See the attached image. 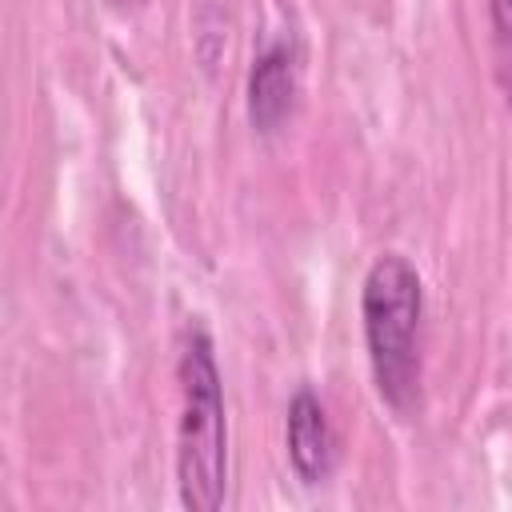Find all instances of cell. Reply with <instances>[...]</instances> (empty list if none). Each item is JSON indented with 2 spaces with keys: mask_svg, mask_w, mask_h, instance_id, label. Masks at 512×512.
Instances as JSON below:
<instances>
[{
  "mask_svg": "<svg viewBox=\"0 0 512 512\" xmlns=\"http://www.w3.org/2000/svg\"><path fill=\"white\" fill-rule=\"evenodd\" d=\"M176 488L188 512H216L228 488V408L216 344L204 324H188L176 352Z\"/></svg>",
  "mask_w": 512,
  "mask_h": 512,
  "instance_id": "obj_1",
  "label": "cell"
},
{
  "mask_svg": "<svg viewBox=\"0 0 512 512\" xmlns=\"http://www.w3.org/2000/svg\"><path fill=\"white\" fill-rule=\"evenodd\" d=\"M360 328L368 368L380 400L408 416L420 396V328H424V280L404 252L372 260L360 284Z\"/></svg>",
  "mask_w": 512,
  "mask_h": 512,
  "instance_id": "obj_2",
  "label": "cell"
},
{
  "mask_svg": "<svg viewBox=\"0 0 512 512\" xmlns=\"http://www.w3.org/2000/svg\"><path fill=\"white\" fill-rule=\"evenodd\" d=\"M484 8H488V24H492L496 60H500V80L512 100V0H484Z\"/></svg>",
  "mask_w": 512,
  "mask_h": 512,
  "instance_id": "obj_5",
  "label": "cell"
},
{
  "mask_svg": "<svg viewBox=\"0 0 512 512\" xmlns=\"http://www.w3.org/2000/svg\"><path fill=\"white\" fill-rule=\"evenodd\" d=\"M284 448H288V464L296 472L300 484L316 488L324 484L332 472H336V432H332V420H328V408L324 400L316 396V388L300 384L288 400V412H284Z\"/></svg>",
  "mask_w": 512,
  "mask_h": 512,
  "instance_id": "obj_3",
  "label": "cell"
},
{
  "mask_svg": "<svg viewBox=\"0 0 512 512\" xmlns=\"http://www.w3.org/2000/svg\"><path fill=\"white\" fill-rule=\"evenodd\" d=\"M300 92V64L292 40H268L248 68V120L260 136H272L284 128V120L296 108Z\"/></svg>",
  "mask_w": 512,
  "mask_h": 512,
  "instance_id": "obj_4",
  "label": "cell"
}]
</instances>
